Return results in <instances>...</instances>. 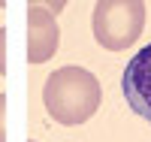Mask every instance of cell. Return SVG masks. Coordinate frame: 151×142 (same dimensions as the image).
Segmentation results:
<instances>
[{
  "mask_svg": "<svg viewBox=\"0 0 151 142\" xmlns=\"http://www.w3.org/2000/svg\"><path fill=\"white\" fill-rule=\"evenodd\" d=\"M60 45V27L55 15L42 6H27V61L45 63L58 55Z\"/></svg>",
  "mask_w": 151,
  "mask_h": 142,
  "instance_id": "277c9868",
  "label": "cell"
},
{
  "mask_svg": "<svg viewBox=\"0 0 151 142\" xmlns=\"http://www.w3.org/2000/svg\"><path fill=\"white\" fill-rule=\"evenodd\" d=\"M6 73V30L0 27V76Z\"/></svg>",
  "mask_w": 151,
  "mask_h": 142,
  "instance_id": "8992f818",
  "label": "cell"
},
{
  "mask_svg": "<svg viewBox=\"0 0 151 142\" xmlns=\"http://www.w3.org/2000/svg\"><path fill=\"white\" fill-rule=\"evenodd\" d=\"M27 6H42V9L52 12V15H58V12L67 6V0H27Z\"/></svg>",
  "mask_w": 151,
  "mask_h": 142,
  "instance_id": "5b68a950",
  "label": "cell"
},
{
  "mask_svg": "<svg viewBox=\"0 0 151 142\" xmlns=\"http://www.w3.org/2000/svg\"><path fill=\"white\" fill-rule=\"evenodd\" d=\"M3 112H6V94H0V142H6V127H3Z\"/></svg>",
  "mask_w": 151,
  "mask_h": 142,
  "instance_id": "52a82bcc",
  "label": "cell"
},
{
  "mask_svg": "<svg viewBox=\"0 0 151 142\" xmlns=\"http://www.w3.org/2000/svg\"><path fill=\"white\" fill-rule=\"evenodd\" d=\"M100 100H103L100 79L91 70L73 67V63L55 70L42 85V103L48 115L64 127L85 124L100 109Z\"/></svg>",
  "mask_w": 151,
  "mask_h": 142,
  "instance_id": "6da1fadb",
  "label": "cell"
},
{
  "mask_svg": "<svg viewBox=\"0 0 151 142\" xmlns=\"http://www.w3.org/2000/svg\"><path fill=\"white\" fill-rule=\"evenodd\" d=\"M91 27L94 40L109 51L133 45L145 27V0H97Z\"/></svg>",
  "mask_w": 151,
  "mask_h": 142,
  "instance_id": "7a4b0ae2",
  "label": "cell"
},
{
  "mask_svg": "<svg viewBox=\"0 0 151 142\" xmlns=\"http://www.w3.org/2000/svg\"><path fill=\"white\" fill-rule=\"evenodd\" d=\"M3 6H6V0H0V9H3Z\"/></svg>",
  "mask_w": 151,
  "mask_h": 142,
  "instance_id": "ba28073f",
  "label": "cell"
},
{
  "mask_svg": "<svg viewBox=\"0 0 151 142\" xmlns=\"http://www.w3.org/2000/svg\"><path fill=\"white\" fill-rule=\"evenodd\" d=\"M27 142H36V139H27Z\"/></svg>",
  "mask_w": 151,
  "mask_h": 142,
  "instance_id": "9c48e42d",
  "label": "cell"
},
{
  "mask_svg": "<svg viewBox=\"0 0 151 142\" xmlns=\"http://www.w3.org/2000/svg\"><path fill=\"white\" fill-rule=\"evenodd\" d=\"M121 91L127 97L130 109L151 124V43L142 45L121 76Z\"/></svg>",
  "mask_w": 151,
  "mask_h": 142,
  "instance_id": "3957f363",
  "label": "cell"
}]
</instances>
